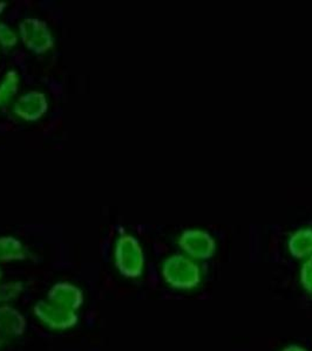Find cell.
Segmentation results:
<instances>
[{
	"label": "cell",
	"mask_w": 312,
	"mask_h": 351,
	"mask_svg": "<svg viewBox=\"0 0 312 351\" xmlns=\"http://www.w3.org/2000/svg\"><path fill=\"white\" fill-rule=\"evenodd\" d=\"M289 251L297 259L312 254V228L297 230L289 239Z\"/></svg>",
	"instance_id": "7"
},
{
	"label": "cell",
	"mask_w": 312,
	"mask_h": 351,
	"mask_svg": "<svg viewBox=\"0 0 312 351\" xmlns=\"http://www.w3.org/2000/svg\"><path fill=\"white\" fill-rule=\"evenodd\" d=\"M4 342H5V336L1 335V334H0V349H1V348H3V346H4Z\"/></svg>",
	"instance_id": "12"
},
{
	"label": "cell",
	"mask_w": 312,
	"mask_h": 351,
	"mask_svg": "<svg viewBox=\"0 0 312 351\" xmlns=\"http://www.w3.org/2000/svg\"><path fill=\"white\" fill-rule=\"evenodd\" d=\"M25 258V250L14 238H0V261H12Z\"/></svg>",
	"instance_id": "8"
},
{
	"label": "cell",
	"mask_w": 312,
	"mask_h": 351,
	"mask_svg": "<svg viewBox=\"0 0 312 351\" xmlns=\"http://www.w3.org/2000/svg\"><path fill=\"white\" fill-rule=\"evenodd\" d=\"M47 300L76 311L84 304V293L73 284L59 282L48 291Z\"/></svg>",
	"instance_id": "5"
},
{
	"label": "cell",
	"mask_w": 312,
	"mask_h": 351,
	"mask_svg": "<svg viewBox=\"0 0 312 351\" xmlns=\"http://www.w3.org/2000/svg\"><path fill=\"white\" fill-rule=\"evenodd\" d=\"M179 245L187 254L195 259H210L216 251V243L208 232L189 228L181 234Z\"/></svg>",
	"instance_id": "4"
},
{
	"label": "cell",
	"mask_w": 312,
	"mask_h": 351,
	"mask_svg": "<svg viewBox=\"0 0 312 351\" xmlns=\"http://www.w3.org/2000/svg\"><path fill=\"white\" fill-rule=\"evenodd\" d=\"M27 322L21 311L8 306L0 304V334L8 337H18L26 331Z\"/></svg>",
	"instance_id": "6"
},
{
	"label": "cell",
	"mask_w": 312,
	"mask_h": 351,
	"mask_svg": "<svg viewBox=\"0 0 312 351\" xmlns=\"http://www.w3.org/2000/svg\"><path fill=\"white\" fill-rule=\"evenodd\" d=\"M24 291V284L21 281H11L0 284V304H8L18 299Z\"/></svg>",
	"instance_id": "9"
},
{
	"label": "cell",
	"mask_w": 312,
	"mask_h": 351,
	"mask_svg": "<svg viewBox=\"0 0 312 351\" xmlns=\"http://www.w3.org/2000/svg\"><path fill=\"white\" fill-rule=\"evenodd\" d=\"M115 265L121 274L126 278L135 279L142 274L144 266V252L135 238L124 236L118 240Z\"/></svg>",
	"instance_id": "2"
},
{
	"label": "cell",
	"mask_w": 312,
	"mask_h": 351,
	"mask_svg": "<svg viewBox=\"0 0 312 351\" xmlns=\"http://www.w3.org/2000/svg\"><path fill=\"white\" fill-rule=\"evenodd\" d=\"M300 282L305 291L312 294V256L305 261L300 271Z\"/></svg>",
	"instance_id": "10"
},
{
	"label": "cell",
	"mask_w": 312,
	"mask_h": 351,
	"mask_svg": "<svg viewBox=\"0 0 312 351\" xmlns=\"http://www.w3.org/2000/svg\"><path fill=\"white\" fill-rule=\"evenodd\" d=\"M162 276L167 284L177 289H192L201 281L200 268L197 263L180 254L164 260Z\"/></svg>",
	"instance_id": "1"
},
{
	"label": "cell",
	"mask_w": 312,
	"mask_h": 351,
	"mask_svg": "<svg viewBox=\"0 0 312 351\" xmlns=\"http://www.w3.org/2000/svg\"><path fill=\"white\" fill-rule=\"evenodd\" d=\"M33 314L41 324L53 330L71 329L76 326L79 319L76 311L54 304L48 300L38 301L33 307Z\"/></svg>",
	"instance_id": "3"
},
{
	"label": "cell",
	"mask_w": 312,
	"mask_h": 351,
	"mask_svg": "<svg viewBox=\"0 0 312 351\" xmlns=\"http://www.w3.org/2000/svg\"><path fill=\"white\" fill-rule=\"evenodd\" d=\"M282 351H308L304 348L298 347V346H289V347L285 348Z\"/></svg>",
	"instance_id": "11"
},
{
	"label": "cell",
	"mask_w": 312,
	"mask_h": 351,
	"mask_svg": "<svg viewBox=\"0 0 312 351\" xmlns=\"http://www.w3.org/2000/svg\"><path fill=\"white\" fill-rule=\"evenodd\" d=\"M1 278H3V271L0 269V279H1Z\"/></svg>",
	"instance_id": "13"
}]
</instances>
